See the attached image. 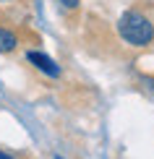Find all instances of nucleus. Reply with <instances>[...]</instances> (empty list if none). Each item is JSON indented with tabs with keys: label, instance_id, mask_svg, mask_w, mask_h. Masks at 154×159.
<instances>
[{
	"label": "nucleus",
	"instance_id": "obj_2",
	"mask_svg": "<svg viewBox=\"0 0 154 159\" xmlns=\"http://www.w3.org/2000/svg\"><path fill=\"white\" fill-rule=\"evenodd\" d=\"M26 60L34 65L37 70H42L44 76H52V78L60 76V65L52 60L50 55H44V52H39V50H29V52H26Z\"/></svg>",
	"mask_w": 154,
	"mask_h": 159
},
{
	"label": "nucleus",
	"instance_id": "obj_1",
	"mask_svg": "<svg viewBox=\"0 0 154 159\" xmlns=\"http://www.w3.org/2000/svg\"><path fill=\"white\" fill-rule=\"evenodd\" d=\"M118 34L131 47H149L154 42V24L146 13L131 8L118 18Z\"/></svg>",
	"mask_w": 154,
	"mask_h": 159
},
{
	"label": "nucleus",
	"instance_id": "obj_4",
	"mask_svg": "<svg viewBox=\"0 0 154 159\" xmlns=\"http://www.w3.org/2000/svg\"><path fill=\"white\" fill-rule=\"evenodd\" d=\"M60 5H63V8H68V11H73V8H78V3H81V0H58Z\"/></svg>",
	"mask_w": 154,
	"mask_h": 159
},
{
	"label": "nucleus",
	"instance_id": "obj_6",
	"mask_svg": "<svg viewBox=\"0 0 154 159\" xmlns=\"http://www.w3.org/2000/svg\"><path fill=\"white\" fill-rule=\"evenodd\" d=\"M55 159H63V157H55Z\"/></svg>",
	"mask_w": 154,
	"mask_h": 159
},
{
	"label": "nucleus",
	"instance_id": "obj_3",
	"mask_svg": "<svg viewBox=\"0 0 154 159\" xmlns=\"http://www.w3.org/2000/svg\"><path fill=\"white\" fill-rule=\"evenodd\" d=\"M16 47H18L16 31H11V29H5V26H0V52H3V55H8V52H13Z\"/></svg>",
	"mask_w": 154,
	"mask_h": 159
},
{
	"label": "nucleus",
	"instance_id": "obj_5",
	"mask_svg": "<svg viewBox=\"0 0 154 159\" xmlns=\"http://www.w3.org/2000/svg\"><path fill=\"white\" fill-rule=\"evenodd\" d=\"M0 159H16L13 154H8V151H0Z\"/></svg>",
	"mask_w": 154,
	"mask_h": 159
}]
</instances>
